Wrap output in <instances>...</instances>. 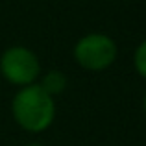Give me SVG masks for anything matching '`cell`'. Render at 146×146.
Segmentation results:
<instances>
[{"instance_id":"1","label":"cell","mask_w":146,"mask_h":146,"mask_svg":"<svg viewBox=\"0 0 146 146\" xmlns=\"http://www.w3.org/2000/svg\"><path fill=\"white\" fill-rule=\"evenodd\" d=\"M11 113L21 128L39 133L52 124L56 117V104L50 94H46L39 85L32 83L15 94L11 102Z\"/></svg>"},{"instance_id":"2","label":"cell","mask_w":146,"mask_h":146,"mask_svg":"<svg viewBox=\"0 0 146 146\" xmlns=\"http://www.w3.org/2000/svg\"><path fill=\"white\" fill-rule=\"evenodd\" d=\"M74 57L80 67L87 70H104L117 59V44L109 35L89 33L76 43Z\"/></svg>"},{"instance_id":"3","label":"cell","mask_w":146,"mask_h":146,"mask_svg":"<svg viewBox=\"0 0 146 146\" xmlns=\"http://www.w3.org/2000/svg\"><path fill=\"white\" fill-rule=\"evenodd\" d=\"M0 70L13 85H32L41 72L37 56L24 46H11L0 57Z\"/></svg>"},{"instance_id":"4","label":"cell","mask_w":146,"mask_h":146,"mask_svg":"<svg viewBox=\"0 0 146 146\" xmlns=\"http://www.w3.org/2000/svg\"><path fill=\"white\" fill-rule=\"evenodd\" d=\"M39 87L54 98L56 94H61L65 91V87H67V76L61 70H50L44 74V78H43Z\"/></svg>"},{"instance_id":"5","label":"cell","mask_w":146,"mask_h":146,"mask_svg":"<svg viewBox=\"0 0 146 146\" xmlns=\"http://www.w3.org/2000/svg\"><path fill=\"white\" fill-rule=\"evenodd\" d=\"M133 63H135V68L143 78H146V41L137 46L135 56H133Z\"/></svg>"},{"instance_id":"6","label":"cell","mask_w":146,"mask_h":146,"mask_svg":"<svg viewBox=\"0 0 146 146\" xmlns=\"http://www.w3.org/2000/svg\"><path fill=\"white\" fill-rule=\"evenodd\" d=\"M28 146H43V144H37V143H33V144H28Z\"/></svg>"},{"instance_id":"7","label":"cell","mask_w":146,"mask_h":146,"mask_svg":"<svg viewBox=\"0 0 146 146\" xmlns=\"http://www.w3.org/2000/svg\"><path fill=\"white\" fill-rule=\"evenodd\" d=\"M144 109H146V96H144Z\"/></svg>"}]
</instances>
